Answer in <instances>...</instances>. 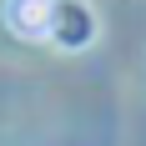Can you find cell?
Returning <instances> with one entry per match:
<instances>
[{
  "instance_id": "1",
  "label": "cell",
  "mask_w": 146,
  "mask_h": 146,
  "mask_svg": "<svg viewBox=\"0 0 146 146\" xmlns=\"http://www.w3.org/2000/svg\"><path fill=\"white\" fill-rule=\"evenodd\" d=\"M5 25L15 30V35H25V40H40V35H50V25H56V0H5Z\"/></svg>"
}]
</instances>
